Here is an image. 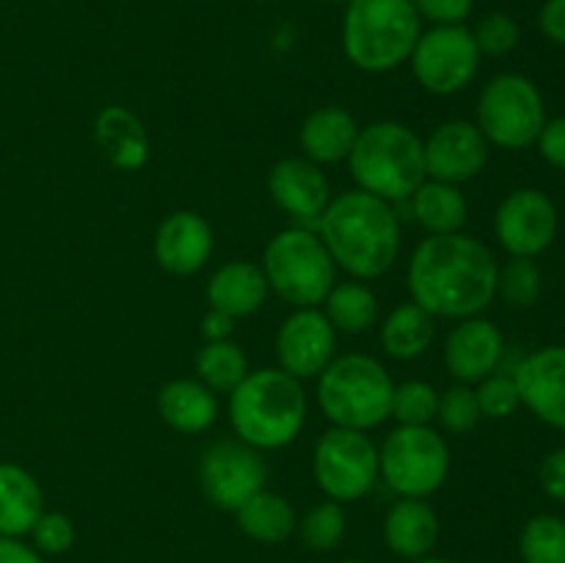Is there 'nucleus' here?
<instances>
[{
	"instance_id": "a878e982",
	"label": "nucleus",
	"mask_w": 565,
	"mask_h": 563,
	"mask_svg": "<svg viewBox=\"0 0 565 563\" xmlns=\"http://www.w3.org/2000/svg\"><path fill=\"white\" fill-rule=\"evenodd\" d=\"M381 348L397 362H412L428 353L436 340V318L419 304L406 301L392 309L381 323Z\"/></svg>"
},
{
	"instance_id": "ea45409f",
	"label": "nucleus",
	"mask_w": 565,
	"mask_h": 563,
	"mask_svg": "<svg viewBox=\"0 0 565 563\" xmlns=\"http://www.w3.org/2000/svg\"><path fill=\"white\" fill-rule=\"evenodd\" d=\"M539 484L550 500L565 502V445L546 453V458L539 467Z\"/></svg>"
},
{
	"instance_id": "20e7f679",
	"label": "nucleus",
	"mask_w": 565,
	"mask_h": 563,
	"mask_svg": "<svg viewBox=\"0 0 565 563\" xmlns=\"http://www.w3.org/2000/svg\"><path fill=\"white\" fill-rule=\"evenodd\" d=\"M423 20L412 0H348L342 17V53L356 70L384 75L414 53Z\"/></svg>"
},
{
	"instance_id": "de8ad7c7",
	"label": "nucleus",
	"mask_w": 565,
	"mask_h": 563,
	"mask_svg": "<svg viewBox=\"0 0 565 563\" xmlns=\"http://www.w3.org/2000/svg\"><path fill=\"white\" fill-rule=\"evenodd\" d=\"M340 563H367V561H340Z\"/></svg>"
},
{
	"instance_id": "c756f323",
	"label": "nucleus",
	"mask_w": 565,
	"mask_h": 563,
	"mask_svg": "<svg viewBox=\"0 0 565 563\" xmlns=\"http://www.w3.org/2000/svg\"><path fill=\"white\" fill-rule=\"evenodd\" d=\"M193 364H196L199 381H202L204 386H210L215 395H218V392H226V395H230V392L252 373L246 351L232 340L204 342L196 351Z\"/></svg>"
},
{
	"instance_id": "a211bd4d",
	"label": "nucleus",
	"mask_w": 565,
	"mask_h": 563,
	"mask_svg": "<svg viewBox=\"0 0 565 563\" xmlns=\"http://www.w3.org/2000/svg\"><path fill=\"white\" fill-rule=\"evenodd\" d=\"M154 259L171 276H193L210 263L215 248L213 226L193 210H177L154 232Z\"/></svg>"
},
{
	"instance_id": "473e14b6",
	"label": "nucleus",
	"mask_w": 565,
	"mask_h": 563,
	"mask_svg": "<svg viewBox=\"0 0 565 563\" xmlns=\"http://www.w3.org/2000/svg\"><path fill=\"white\" fill-rule=\"evenodd\" d=\"M298 535L315 552H331L342 544L348 530V513L342 502L323 500L298 519Z\"/></svg>"
},
{
	"instance_id": "72a5a7b5",
	"label": "nucleus",
	"mask_w": 565,
	"mask_h": 563,
	"mask_svg": "<svg viewBox=\"0 0 565 563\" xmlns=\"http://www.w3.org/2000/svg\"><path fill=\"white\" fill-rule=\"evenodd\" d=\"M439 392L434 384L423 379H408L395 384L392 392V417L397 425H430L436 419Z\"/></svg>"
},
{
	"instance_id": "dca6fc26",
	"label": "nucleus",
	"mask_w": 565,
	"mask_h": 563,
	"mask_svg": "<svg viewBox=\"0 0 565 563\" xmlns=\"http://www.w3.org/2000/svg\"><path fill=\"white\" fill-rule=\"evenodd\" d=\"M522 406L541 423L565 431V346H544L511 370Z\"/></svg>"
},
{
	"instance_id": "c9c22d12",
	"label": "nucleus",
	"mask_w": 565,
	"mask_h": 563,
	"mask_svg": "<svg viewBox=\"0 0 565 563\" xmlns=\"http://www.w3.org/2000/svg\"><path fill=\"white\" fill-rule=\"evenodd\" d=\"M475 44H478L480 55H491V59H502V55L513 53L519 47V39H522V28L513 20L511 14H502V11H489L478 20V25L472 28Z\"/></svg>"
},
{
	"instance_id": "412c9836",
	"label": "nucleus",
	"mask_w": 565,
	"mask_h": 563,
	"mask_svg": "<svg viewBox=\"0 0 565 563\" xmlns=\"http://www.w3.org/2000/svg\"><path fill=\"white\" fill-rule=\"evenodd\" d=\"M439 533V513L423 497H401L384 517V544L406 561L428 557Z\"/></svg>"
},
{
	"instance_id": "7c9ffc66",
	"label": "nucleus",
	"mask_w": 565,
	"mask_h": 563,
	"mask_svg": "<svg viewBox=\"0 0 565 563\" xmlns=\"http://www.w3.org/2000/svg\"><path fill=\"white\" fill-rule=\"evenodd\" d=\"M544 293V270L533 257H511L500 265L497 296L511 309H533Z\"/></svg>"
},
{
	"instance_id": "c85d7f7f",
	"label": "nucleus",
	"mask_w": 565,
	"mask_h": 563,
	"mask_svg": "<svg viewBox=\"0 0 565 563\" xmlns=\"http://www.w3.org/2000/svg\"><path fill=\"white\" fill-rule=\"evenodd\" d=\"M326 318L342 334H364L379 320V296L364 282H337L323 301Z\"/></svg>"
},
{
	"instance_id": "f03ea898",
	"label": "nucleus",
	"mask_w": 565,
	"mask_h": 563,
	"mask_svg": "<svg viewBox=\"0 0 565 563\" xmlns=\"http://www.w3.org/2000/svg\"><path fill=\"white\" fill-rule=\"evenodd\" d=\"M318 235L337 268L359 282L384 276L397 263L403 243L401 219L392 202L359 188L331 196L318 219Z\"/></svg>"
},
{
	"instance_id": "49530a36",
	"label": "nucleus",
	"mask_w": 565,
	"mask_h": 563,
	"mask_svg": "<svg viewBox=\"0 0 565 563\" xmlns=\"http://www.w3.org/2000/svg\"><path fill=\"white\" fill-rule=\"evenodd\" d=\"M323 3H348V0H323Z\"/></svg>"
},
{
	"instance_id": "423d86ee",
	"label": "nucleus",
	"mask_w": 565,
	"mask_h": 563,
	"mask_svg": "<svg viewBox=\"0 0 565 563\" xmlns=\"http://www.w3.org/2000/svg\"><path fill=\"white\" fill-rule=\"evenodd\" d=\"M392 381L390 370L370 353H342L331 359L329 368L318 375L320 412L337 428L373 431L392 417Z\"/></svg>"
},
{
	"instance_id": "6e6552de",
	"label": "nucleus",
	"mask_w": 565,
	"mask_h": 563,
	"mask_svg": "<svg viewBox=\"0 0 565 563\" xmlns=\"http://www.w3.org/2000/svg\"><path fill=\"white\" fill-rule=\"evenodd\" d=\"M480 132L491 147L522 152L535 147L546 125V105L539 86L527 75L502 72L483 86L478 97Z\"/></svg>"
},
{
	"instance_id": "4be33fe9",
	"label": "nucleus",
	"mask_w": 565,
	"mask_h": 563,
	"mask_svg": "<svg viewBox=\"0 0 565 563\" xmlns=\"http://www.w3.org/2000/svg\"><path fill=\"white\" fill-rule=\"evenodd\" d=\"M359 130L362 127L353 119L351 110L340 108V105H323L301 121L298 144L303 149V158H309L312 163L334 166L348 160Z\"/></svg>"
},
{
	"instance_id": "f8f14e48",
	"label": "nucleus",
	"mask_w": 565,
	"mask_h": 563,
	"mask_svg": "<svg viewBox=\"0 0 565 563\" xmlns=\"http://www.w3.org/2000/svg\"><path fill=\"white\" fill-rule=\"evenodd\" d=\"M268 484V464L257 447L235 439H218L199 458V486L207 502L221 511H237Z\"/></svg>"
},
{
	"instance_id": "5701e85b",
	"label": "nucleus",
	"mask_w": 565,
	"mask_h": 563,
	"mask_svg": "<svg viewBox=\"0 0 565 563\" xmlns=\"http://www.w3.org/2000/svg\"><path fill=\"white\" fill-rule=\"evenodd\" d=\"M268 293V279H265L263 268L252 259H230L207 282L210 309H221L235 320L257 312Z\"/></svg>"
},
{
	"instance_id": "4468645a",
	"label": "nucleus",
	"mask_w": 565,
	"mask_h": 563,
	"mask_svg": "<svg viewBox=\"0 0 565 563\" xmlns=\"http://www.w3.org/2000/svg\"><path fill=\"white\" fill-rule=\"evenodd\" d=\"M274 353L292 379H318L337 357V329L320 307L296 309L276 331Z\"/></svg>"
},
{
	"instance_id": "ddd939ff",
	"label": "nucleus",
	"mask_w": 565,
	"mask_h": 563,
	"mask_svg": "<svg viewBox=\"0 0 565 563\" xmlns=\"http://www.w3.org/2000/svg\"><path fill=\"white\" fill-rule=\"evenodd\" d=\"M561 215L539 188H516L494 213V235L511 257H539L555 243Z\"/></svg>"
},
{
	"instance_id": "58836bf2",
	"label": "nucleus",
	"mask_w": 565,
	"mask_h": 563,
	"mask_svg": "<svg viewBox=\"0 0 565 563\" xmlns=\"http://www.w3.org/2000/svg\"><path fill=\"white\" fill-rule=\"evenodd\" d=\"M419 20L434 25H463L475 9V0H412Z\"/></svg>"
},
{
	"instance_id": "37998d69",
	"label": "nucleus",
	"mask_w": 565,
	"mask_h": 563,
	"mask_svg": "<svg viewBox=\"0 0 565 563\" xmlns=\"http://www.w3.org/2000/svg\"><path fill=\"white\" fill-rule=\"evenodd\" d=\"M232 331H235V318L221 309H207V315L202 318V334L204 342L210 340H232Z\"/></svg>"
},
{
	"instance_id": "9d476101",
	"label": "nucleus",
	"mask_w": 565,
	"mask_h": 563,
	"mask_svg": "<svg viewBox=\"0 0 565 563\" xmlns=\"http://www.w3.org/2000/svg\"><path fill=\"white\" fill-rule=\"evenodd\" d=\"M312 475L326 500L356 502L379 484V445L367 431L331 425L312 450Z\"/></svg>"
},
{
	"instance_id": "c03bdc74",
	"label": "nucleus",
	"mask_w": 565,
	"mask_h": 563,
	"mask_svg": "<svg viewBox=\"0 0 565 563\" xmlns=\"http://www.w3.org/2000/svg\"><path fill=\"white\" fill-rule=\"evenodd\" d=\"M0 563H44V557L33 546L22 544L20 539L0 535Z\"/></svg>"
},
{
	"instance_id": "2eb2a0df",
	"label": "nucleus",
	"mask_w": 565,
	"mask_h": 563,
	"mask_svg": "<svg viewBox=\"0 0 565 563\" xmlns=\"http://www.w3.org/2000/svg\"><path fill=\"white\" fill-rule=\"evenodd\" d=\"M491 144L475 121L447 119L423 138L425 174L428 180L463 185L475 180L489 163Z\"/></svg>"
},
{
	"instance_id": "9b49d317",
	"label": "nucleus",
	"mask_w": 565,
	"mask_h": 563,
	"mask_svg": "<svg viewBox=\"0 0 565 563\" xmlns=\"http://www.w3.org/2000/svg\"><path fill=\"white\" fill-rule=\"evenodd\" d=\"M419 86L436 97L469 88L478 77L480 50L475 44L472 28L467 25H434L419 33L414 53L408 59Z\"/></svg>"
},
{
	"instance_id": "393cba45",
	"label": "nucleus",
	"mask_w": 565,
	"mask_h": 563,
	"mask_svg": "<svg viewBox=\"0 0 565 563\" xmlns=\"http://www.w3.org/2000/svg\"><path fill=\"white\" fill-rule=\"evenodd\" d=\"M44 513V491L33 472L14 461H0V535L22 539Z\"/></svg>"
},
{
	"instance_id": "bb28decb",
	"label": "nucleus",
	"mask_w": 565,
	"mask_h": 563,
	"mask_svg": "<svg viewBox=\"0 0 565 563\" xmlns=\"http://www.w3.org/2000/svg\"><path fill=\"white\" fill-rule=\"evenodd\" d=\"M408 199H412L414 219L428 235L463 232V224L469 219V202L461 193V185L425 180Z\"/></svg>"
},
{
	"instance_id": "aec40b11",
	"label": "nucleus",
	"mask_w": 565,
	"mask_h": 563,
	"mask_svg": "<svg viewBox=\"0 0 565 563\" xmlns=\"http://www.w3.org/2000/svg\"><path fill=\"white\" fill-rule=\"evenodd\" d=\"M94 144L119 171H138L149 163V132L138 114L125 105H105L94 119Z\"/></svg>"
},
{
	"instance_id": "f3484780",
	"label": "nucleus",
	"mask_w": 565,
	"mask_h": 563,
	"mask_svg": "<svg viewBox=\"0 0 565 563\" xmlns=\"http://www.w3.org/2000/svg\"><path fill=\"white\" fill-rule=\"evenodd\" d=\"M445 368L458 384H480L497 373L505 357V337L489 318H463L445 340Z\"/></svg>"
},
{
	"instance_id": "1a4fd4ad",
	"label": "nucleus",
	"mask_w": 565,
	"mask_h": 563,
	"mask_svg": "<svg viewBox=\"0 0 565 563\" xmlns=\"http://www.w3.org/2000/svg\"><path fill=\"white\" fill-rule=\"evenodd\" d=\"M379 475L395 495L428 500L450 475L447 439L430 425H397L379 447Z\"/></svg>"
},
{
	"instance_id": "6ab92c4d",
	"label": "nucleus",
	"mask_w": 565,
	"mask_h": 563,
	"mask_svg": "<svg viewBox=\"0 0 565 563\" xmlns=\"http://www.w3.org/2000/svg\"><path fill=\"white\" fill-rule=\"evenodd\" d=\"M268 193L279 210L301 221H318L331 202V185L323 166L309 158H281L268 171Z\"/></svg>"
},
{
	"instance_id": "0eeeda50",
	"label": "nucleus",
	"mask_w": 565,
	"mask_h": 563,
	"mask_svg": "<svg viewBox=\"0 0 565 563\" xmlns=\"http://www.w3.org/2000/svg\"><path fill=\"white\" fill-rule=\"evenodd\" d=\"M268 287L296 309L320 307L337 285V265L318 232L307 226H290L276 232L263 254Z\"/></svg>"
},
{
	"instance_id": "4c0bfd02",
	"label": "nucleus",
	"mask_w": 565,
	"mask_h": 563,
	"mask_svg": "<svg viewBox=\"0 0 565 563\" xmlns=\"http://www.w3.org/2000/svg\"><path fill=\"white\" fill-rule=\"evenodd\" d=\"M33 550L42 555H64L75 546V522L61 511H44L31 530Z\"/></svg>"
},
{
	"instance_id": "b1692460",
	"label": "nucleus",
	"mask_w": 565,
	"mask_h": 563,
	"mask_svg": "<svg viewBox=\"0 0 565 563\" xmlns=\"http://www.w3.org/2000/svg\"><path fill=\"white\" fill-rule=\"evenodd\" d=\"M158 414L177 434H204L218 417V395L199 379L166 381L158 392Z\"/></svg>"
},
{
	"instance_id": "7ed1b4c3",
	"label": "nucleus",
	"mask_w": 565,
	"mask_h": 563,
	"mask_svg": "<svg viewBox=\"0 0 565 563\" xmlns=\"http://www.w3.org/2000/svg\"><path fill=\"white\" fill-rule=\"evenodd\" d=\"M230 425L246 445L263 450H281L301 436L307 425L309 401L303 384L281 368L252 370L226 403Z\"/></svg>"
},
{
	"instance_id": "e433bc0d",
	"label": "nucleus",
	"mask_w": 565,
	"mask_h": 563,
	"mask_svg": "<svg viewBox=\"0 0 565 563\" xmlns=\"http://www.w3.org/2000/svg\"><path fill=\"white\" fill-rule=\"evenodd\" d=\"M475 395H478L480 414L489 419H505L511 414L519 412L522 406V397H519V386L513 381V373H491L489 379L480 381L475 386Z\"/></svg>"
},
{
	"instance_id": "39448f33",
	"label": "nucleus",
	"mask_w": 565,
	"mask_h": 563,
	"mask_svg": "<svg viewBox=\"0 0 565 563\" xmlns=\"http://www.w3.org/2000/svg\"><path fill=\"white\" fill-rule=\"evenodd\" d=\"M348 169L359 191H367L384 202H403L412 196L425 174L423 138L403 121H373L362 127L348 155Z\"/></svg>"
},
{
	"instance_id": "cd10ccee",
	"label": "nucleus",
	"mask_w": 565,
	"mask_h": 563,
	"mask_svg": "<svg viewBox=\"0 0 565 563\" xmlns=\"http://www.w3.org/2000/svg\"><path fill=\"white\" fill-rule=\"evenodd\" d=\"M235 519L243 535L259 544H285L298 528L296 508L290 506V500L268 489L243 502L235 511Z\"/></svg>"
},
{
	"instance_id": "f257e3e1",
	"label": "nucleus",
	"mask_w": 565,
	"mask_h": 563,
	"mask_svg": "<svg viewBox=\"0 0 565 563\" xmlns=\"http://www.w3.org/2000/svg\"><path fill=\"white\" fill-rule=\"evenodd\" d=\"M500 263L480 237L467 232L428 235L408 257L412 301L434 318L463 320L486 312L497 298Z\"/></svg>"
},
{
	"instance_id": "2f4dec72",
	"label": "nucleus",
	"mask_w": 565,
	"mask_h": 563,
	"mask_svg": "<svg viewBox=\"0 0 565 563\" xmlns=\"http://www.w3.org/2000/svg\"><path fill=\"white\" fill-rule=\"evenodd\" d=\"M524 563H565V519L539 513L524 524L519 535Z\"/></svg>"
},
{
	"instance_id": "f704fd0d",
	"label": "nucleus",
	"mask_w": 565,
	"mask_h": 563,
	"mask_svg": "<svg viewBox=\"0 0 565 563\" xmlns=\"http://www.w3.org/2000/svg\"><path fill=\"white\" fill-rule=\"evenodd\" d=\"M436 419L441 428L452 436L472 434L478 423L483 419L478 406L472 384H452L445 392H439V406H436Z\"/></svg>"
},
{
	"instance_id": "a18cd8bd",
	"label": "nucleus",
	"mask_w": 565,
	"mask_h": 563,
	"mask_svg": "<svg viewBox=\"0 0 565 563\" xmlns=\"http://www.w3.org/2000/svg\"><path fill=\"white\" fill-rule=\"evenodd\" d=\"M408 563H452V561H447V557H417V561H408Z\"/></svg>"
},
{
	"instance_id": "a19ab883",
	"label": "nucleus",
	"mask_w": 565,
	"mask_h": 563,
	"mask_svg": "<svg viewBox=\"0 0 565 563\" xmlns=\"http://www.w3.org/2000/svg\"><path fill=\"white\" fill-rule=\"evenodd\" d=\"M535 147H539L541 158H544L546 163L565 171V116L546 119V125H544V130H541Z\"/></svg>"
},
{
	"instance_id": "79ce46f5",
	"label": "nucleus",
	"mask_w": 565,
	"mask_h": 563,
	"mask_svg": "<svg viewBox=\"0 0 565 563\" xmlns=\"http://www.w3.org/2000/svg\"><path fill=\"white\" fill-rule=\"evenodd\" d=\"M539 25L552 44L565 47V0H546L539 11Z\"/></svg>"
}]
</instances>
